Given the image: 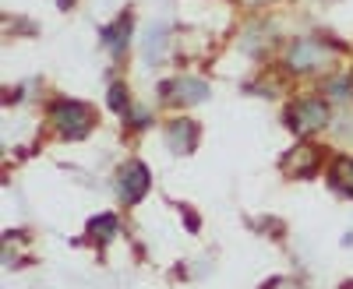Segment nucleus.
Returning a JSON list of instances; mask_svg holds the SVG:
<instances>
[{
  "instance_id": "nucleus-1",
  "label": "nucleus",
  "mask_w": 353,
  "mask_h": 289,
  "mask_svg": "<svg viewBox=\"0 0 353 289\" xmlns=\"http://www.w3.org/2000/svg\"><path fill=\"white\" fill-rule=\"evenodd\" d=\"M50 120L64 141H81L92 131V109L85 103H74V99H61V103L50 106Z\"/></svg>"
},
{
  "instance_id": "nucleus-2",
  "label": "nucleus",
  "mask_w": 353,
  "mask_h": 289,
  "mask_svg": "<svg viewBox=\"0 0 353 289\" xmlns=\"http://www.w3.org/2000/svg\"><path fill=\"white\" fill-rule=\"evenodd\" d=\"M286 124L293 134H314L329 124V103L325 99H301L286 109Z\"/></svg>"
},
{
  "instance_id": "nucleus-3",
  "label": "nucleus",
  "mask_w": 353,
  "mask_h": 289,
  "mask_svg": "<svg viewBox=\"0 0 353 289\" xmlns=\"http://www.w3.org/2000/svg\"><path fill=\"white\" fill-rule=\"evenodd\" d=\"M286 64H290V71H297V74L318 71V67L329 64V50L321 46V39H297L290 46V53H286Z\"/></svg>"
},
{
  "instance_id": "nucleus-4",
  "label": "nucleus",
  "mask_w": 353,
  "mask_h": 289,
  "mask_svg": "<svg viewBox=\"0 0 353 289\" xmlns=\"http://www.w3.org/2000/svg\"><path fill=\"white\" fill-rule=\"evenodd\" d=\"M149 187H152V173H149V166L138 162V159L124 162V169H121V197L128 201V205H138V201L149 194Z\"/></svg>"
},
{
  "instance_id": "nucleus-5",
  "label": "nucleus",
  "mask_w": 353,
  "mask_h": 289,
  "mask_svg": "<svg viewBox=\"0 0 353 289\" xmlns=\"http://www.w3.org/2000/svg\"><path fill=\"white\" fill-rule=\"evenodd\" d=\"M163 96L173 99V103H181V106H191V103L209 99V89H205V81H198V78H181V81H166Z\"/></svg>"
},
{
  "instance_id": "nucleus-6",
  "label": "nucleus",
  "mask_w": 353,
  "mask_h": 289,
  "mask_svg": "<svg viewBox=\"0 0 353 289\" xmlns=\"http://www.w3.org/2000/svg\"><path fill=\"white\" fill-rule=\"evenodd\" d=\"M166 144L173 152H191L194 144H198V124L191 117H181V120H173L166 127Z\"/></svg>"
},
{
  "instance_id": "nucleus-7",
  "label": "nucleus",
  "mask_w": 353,
  "mask_h": 289,
  "mask_svg": "<svg viewBox=\"0 0 353 289\" xmlns=\"http://www.w3.org/2000/svg\"><path fill=\"white\" fill-rule=\"evenodd\" d=\"M99 39L121 56L124 50H128V39H131V14H121L117 18V25H106V28H99Z\"/></svg>"
},
{
  "instance_id": "nucleus-8",
  "label": "nucleus",
  "mask_w": 353,
  "mask_h": 289,
  "mask_svg": "<svg viewBox=\"0 0 353 289\" xmlns=\"http://www.w3.org/2000/svg\"><path fill=\"white\" fill-rule=\"evenodd\" d=\"M329 184H332V191L353 197V159H336L329 166Z\"/></svg>"
},
{
  "instance_id": "nucleus-9",
  "label": "nucleus",
  "mask_w": 353,
  "mask_h": 289,
  "mask_svg": "<svg viewBox=\"0 0 353 289\" xmlns=\"http://www.w3.org/2000/svg\"><path fill=\"white\" fill-rule=\"evenodd\" d=\"M88 229H92V237H99V240H110L113 233H117V215H96L92 222H88Z\"/></svg>"
},
{
  "instance_id": "nucleus-10",
  "label": "nucleus",
  "mask_w": 353,
  "mask_h": 289,
  "mask_svg": "<svg viewBox=\"0 0 353 289\" xmlns=\"http://www.w3.org/2000/svg\"><path fill=\"white\" fill-rule=\"evenodd\" d=\"M106 103H110V109H117V113H128V85H110V96H106Z\"/></svg>"
},
{
  "instance_id": "nucleus-11",
  "label": "nucleus",
  "mask_w": 353,
  "mask_h": 289,
  "mask_svg": "<svg viewBox=\"0 0 353 289\" xmlns=\"http://www.w3.org/2000/svg\"><path fill=\"white\" fill-rule=\"evenodd\" d=\"M181 212H184V219H188V226H191V233H198V226H201V222H198V215H194L191 208H181Z\"/></svg>"
},
{
  "instance_id": "nucleus-12",
  "label": "nucleus",
  "mask_w": 353,
  "mask_h": 289,
  "mask_svg": "<svg viewBox=\"0 0 353 289\" xmlns=\"http://www.w3.org/2000/svg\"><path fill=\"white\" fill-rule=\"evenodd\" d=\"M71 8V0H61V11H68Z\"/></svg>"
}]
</instances>
